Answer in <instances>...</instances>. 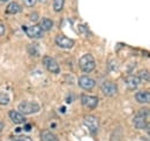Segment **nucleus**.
I'll use <instances>...</instances> for the list:
<instances>
[{"label": "nucleus", "instance_id": "nucleus-6", "mask_svg": "<svg viewBox=\"0 0 150 141\" xmlns=\"http://www.w3.org/2000/svg\"><path fill=\"white\" fill-rule=\"evenodd\" d=\"M23 30L30 38H42L44 35V31L39 27V24L30 26V27H23Z\"/></svg>", "mask_w": 150, "mask_h": 141}, {"label": "nucleus", "instance_id": "nucleus-2", "mask_svg": "<svg viewBox=\"0 0 150 141\" xmlns=\"http://www.w3.org/2000/svg\"><path fill=\"white\" fill-rule=\"evenodd\" d=\"M148 116H149V109H141L136 113V116L134 117V119H133L134 126L136 128H140V130L146 128L147 125H148V122H147Z\"/></svg>", "mask_w": 150, "mask_h": 141}, {"label": "nucleus", "instance_id": "nucleus-13", "mask_svg": "<svg viewBox=\"0 0 150 141\" xmlns=\"http://www.w3.org/2000/svg\"><path fill=\"white\" fill-rule=\"evenodd\" d=\"M135 100L139 103H149L150 95L149 91H139L135 94Z\"/></svg>", "mask_w": 150, "mask_h": 141}, {"label": "nucleus", "instance_id": "nucleus-23", "mask_svg": "<svg viewBox=\"0 0 150 141\" xmlns=\"http://www.w3.org/2000/svg\"><path fill=\"white\" fill-rule=\"evenodd\" d=\"M2 128H4V124H2V122H0V132L2 131Z\"/></svg>", "mask_w": 150, "mask_h": 141}, {"label": "nucleus", "instance_id": "nucleus-19", "mask_svg": "<svg viewBox=\"0 0 150 141\" xmlns=\"http://www.w3.org/2000/svg\"><path fill=\"white\" fill-rule=\"evenodd\" d=\"M8 103H9V96H8V94L1 93L0 94V104L1 105H7Z\"/></svg>", "mask_w": 150, "mask_h": 141}, {"label": "nucleus", "instance_id": "nucleus-8", "mask_svg": "<svg viewBox=\"0 0 150 141\" xmlns=\"http://www.w3.org/2000/svg\"><path fill=\"white\" fill-rule=\"evenodd\" d=\"M100 89H102L103 94L106 95V96H114L118 91L117 85L112 81H104L100 86Z\"/></svg>", "mask_w": 150, "mask_h": 141}, {"label": "nucleus", "instance_id": "nucleus-17", "mask_svg": "<svg viewBox=\"0 0 150 141\" xmlns=\"http://www.w3.org/2000/svg\"><path fill=\"white\" fill-rule=\"evenodd\" d=\"M64 5H65V0H53V9L54 12L59 13L62 11L64 8Z\"/></svg>", "mask_w": 150, "mask_h": 141}, {"label": "nucleus", "instance_id": "nucleus-11", "mask_svg": "<svg viewBox=\"0 0 150 141\" xmlns=\"http://www.w3.org/2000/svg\"><path fill=\"white\" fill-rule=\"evenodd\" d=\"M8 115H9V118L12 119L13 123L18 124V125H21V124L25 123V117H24V115H22V113L19 112V111L11 110Z\"/></svg>", "mask_w": 150, "mask_h": 141}, {"label": "nucleus", "instance_id": "nucleus-14", "mask_svg": "<svg viewBox=\"0 0 150 141\" xmlns=\"http://www.w3.org/2000/svg\"><path fill=\"white\" fill-rule=\"evenodd\" d=\"M39 27L42 28L43 31H49V30H51L52 27H53V21L47 18H43L39 21Z\"/></svg>", "mask_w": 150, "mask_h": 141}, {"label": "nucleus", "instance_id": "nucleus-9", "mask_svg": "<svg viewBox=\"0 0 150 141\" xmlns=\"http://www.w3.org/2000/svg\"><path fill=\"white\" fill-rule=\"evenodd\" d=\"M81 102H82L83 106H86L87 109H95V108H97V105H98L99 100H98V97H96V96L82 95Z\"/></svg>", "mask_w": 150, "mask_h": 141}, {"label": "nucleus", "instance_id": "nucleus-3", "mask_svg": "<svg viewBox=\"0 0 150 141\" xmlns=\"http://www.w3.org/2000/svg\"><path fill=\"white\" fill-rule=\"evenodd\" d=\"M40 110L39 104H37L36 102H30V101H22L19 104V112H21L22 115H34L37 113Z\"/></svg>", "mask_w": 150, "mask_h": 141}, {"label": "nucleus", "instance_id": "nucleus-5", "mask_svg": "<svg viewBox=\"0 0 150 141\" xmlns=\"http://www.w3.org/2000/svg\"><path fill=\"white\" fill-rule=\"evenodd\" d=\"M84 125L88 127V130L91 133L95 134V133H97V131L99 128V120H98L97 117L89 115V116H86L84 117Z\"/></svg>", "mask_w": 150, "mask_h": 141}, {"label": "nucleus", "instance_id": "nucleus-24", "mask_svg": "<svg viewBox=\"0 0 150 141\" xmlns=\"http://www.w3.org/2000/svg\"><path fill=\"white\" fill-rule=\"evenodd\" d=\"M0 1H2V2H7L8 0H0Z\"/></svg>", "mask_w": 150, "mask_h": 141}, {"label": "nucleus", "instance_id": "nucleus-20", "mask_svg": "<svg viewBox=\"0 0 150 141\" xmlns=\"http://www.w3.org/2000/svg\"><path fill=\"white\" fill-rule=\"evenodd\" d=\"M13 141H33L30 137H27V135H20V137H15L13 138Z\"/></svg>", "mask_w": 150, "mask_h": 141}, {"label": "nucleus", "instance_id": "nucleus-10", "mask_svg": "<svg viewBox=\"0 0 150 141\" xmlns=\"http://www.w3.org/2000/svg\"><path fill=\"white\" fill-rule=\"evenodd\" d=\"M79 86L84 90H91L95 88L96 82L94 79H91L87 75H83V76H80V79H79Z\"/></svg>", "mask_w": 150, "mask_h": 141}, {"label": "nucleus", "instance_id": "nucleus-4", "mask_svg": "<svg viewBox=\"0 0 150 141\" xmlns=\"http://www.w3.org/2000/svg\"><path fill=\"white\" fill-rule=\"evenodd\" d=\"M43 65L45 66V68L51 72V73H59L60 72V67L58 65V63L56 61V59H53L52 57H49V56H45L43 57Z\"/></svg>", "mask_w": 150, "mask_h": 141}, {"label": "nucleus", "instance_id": "nucleus-22", "mask_svg": "<svg viewBox=\"0 0 150 141\" xmlns=\"http://www.w3.org/2000/svg\"><path fill=\"white\" fill-rule=\"evenodd\" d=\"M4 34H5V27H4V24L0 23V36H2Z\"/></svg>", "mask_w": 150, "mask_h": 141}, {"label": "nucleus", "instance_id": "nucleus-12", "mask_svg": "<svg viewBox=\"0 0 150 141\" xmlns=\"http://www.w3.org/2000/svg\"><path fill=\"white\" fill-rule=\"evenodd\" d=\"M140 79L137 78V75H129L126 78V86L129 90H135L140 86Z\"/></svg>", "mask_w": 150, "mask_h": 141}, {"label": "nucleus", "instance_id": "nucleus-18", "mask_svg": "<svg viewBox=\"0 0 150 141\" xmlns=\"http://www.w3.org/2000/svg\"><path fill=\"white\" fill-rule=\"evenodd\" d=\"M137 78L140 79V81H149V72L147 70H142L139 72Z\"/></svg>", "mask_w": 150, "mask_h": 141}, {"label": "nucleus", "instance_id": "nucleus-21", "mask_svg": "<svg viewBox=\"0 0 150 141\" xmlns=\"http://www.w3.org/2000/svg\"><path fill=\"white\" fill-rule=\"evenodd\" d=\"M23 2H24V5L27 7H34L36 5L37 0H23Z\"/></svg>", "mask_w": 150, "mask_h": 141}, {"label": "nucleus", "instance_id": "nucleus-16", "mask_svg": "<svg viewBox=\"0 0 150 141\" xmlns=\"http://www.w3.org/2000/svg\"><path fill=\"white\" fill-rule=\"evenodd\" d=\"M40 139H42V141H59L56 134L50 132V131H42Z\"/></svg>", "mask_w": 150, "mask_h": 141}, {"label": "nucleus", "instance_id": "nucleus-7", "mask_svg": "<svg viewBox=\"0 0 150 141\" xmlns=\"http://www.w3.org/2000/svg\"><path fill=\"white\" fill-rule=\"evenodd\" d=\"M56 43L58 46L62 49H72L74 46V39L65 35H58L56 37Z\"/></svg>", "mask_w": 150, "mask_h": 141}, {"label": "nucleus", "instance_id": "nucleus-15", "mask_svg": "<svg viewBox=\"0 0 150 141\" xmlns=\"http://www.w3.org/2000/svg\"><path fill=\"white\" fill-rule=\"evenodd\" d=\"M22 11V8H21V6H20L18 2H9L8 4V6H7V8H6V13L7 14H18Z\"/></svg>", "mask_w": 150, "mask_h": 141}, {"label": "nucleus", "instance_id": "nucleus-1", "mask_svg": "<svg viewBox=\"0 0 150 141\" xmlns=\"http://www.w3.org/2000/svg\"><path fill=\"white\" fill-rule=\"evenodd\" d=\"M79 66H80V70L84 73H90L95 70L96 67V63H95L94 57L89 53L87 54H83L80 60H79Z\"/></svg>", "mask_w": 150, "mask_h": 141}]
</instances>
